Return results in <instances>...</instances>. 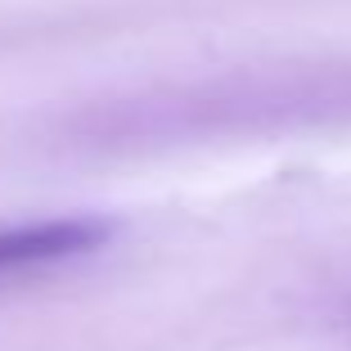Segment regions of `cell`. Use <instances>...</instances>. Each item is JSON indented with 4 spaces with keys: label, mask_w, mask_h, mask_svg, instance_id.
Segmentation results:
<instances>
[{
    "label": "cell",
    "mask_w": 351,
    "mask_h": 351,
    "mask_svg": "<svg viewBox=\"0 0 351 351\" xmlns=\"http://www.w3.org/2000/svg\"><path fill=\"white\" fill-rule=\"evenodd\" d=\"M347 117L351 63H284L95 99L63 122V135L82 149H162L221 135L302 131Z\"/></svg>",
    "instance_id": "6da1fadb"
},
{
    "label": "cell",
    "mask_w": 351,
    "mask_h": 351,
    "mask_svg": "<svg viewBox=\"0 0 351 351\" xmlns=\"http://www.w3.org/2000/svg\"><path fill=\"white\" fill-rule=\"evenodd\" d=\"M104 239H108V221L99 217H36L0 226V279L68 266L104 248Z\"/></svg>",
    "instance_id": "7a4b0ae2"
}]
</instances>
